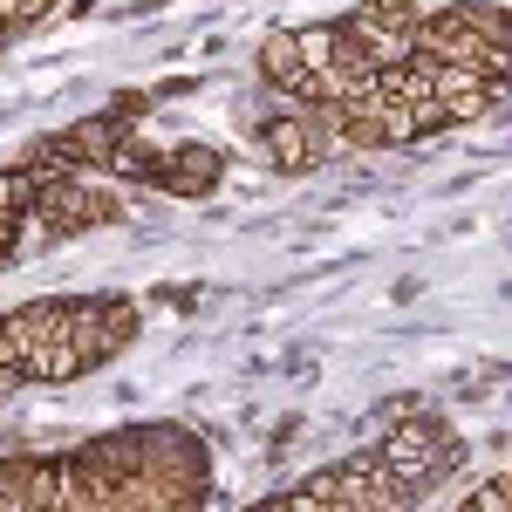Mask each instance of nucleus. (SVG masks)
I'll use <instances>...</instances> for the list:
<instances>
[{
    "mask_svg": "<svg viewBox=\"0 0 512 512\" xmlns=\"http://www.w3.org/2000/svg\"><path fill=\"white\" fill-rule=\"evenodd\" d=\"M212 499V444L171 417L0 458V512H198Z\"/></svg>",
    "mask_w": 512,
    "mask_h": 512,
    "instance_id": "nucleus-1",
    "label": "nucleus"
},
{
    "mask_svg": "<svg viewBox=\"0 0 512 512\" xmlns=\"http://www.w3.org/2000/svg\"><path fill=\"white\" fill-rule=\"evenodd\" d=\"M424 7L417 0H362L335 21H301V28H274L260 41V76L274 82V96L287 103H349L355 89L396 69L417 41Z\"/></svg>",
    "mask_w": 512,
    "mask_h": 512,
    "instance_id": "nucleus-3",
    "label": "nucleus"
},
{
    "mask_svg": "<svg viewBox=\"0 0 512 512\" xmlns=\"http://www.w3.org/2000/svg\"><path fill=\"white\" fill-rule=\"evenodd\" d=\"M458 472H465L458 424L410 403V410H396L390 431L349 451L342 465H321V472L294 478L287 492H267L260 512H403V506H424Z\"/></svg>",
    "mask_w": 512,
    "mask_h": 512,
    "instance_id": "nucleus-2",
    "label": "nucleus"
},
{
    "mask_svg": "<svg viewBox=\"0 0 512 512\" xmlns=\"http://www.w3.org/2000/svg\"><path fill=\"white\" fill-rule=\"evenodd\" d=\"M144 335L137 294H41L0 315V396L62 390L110 369Z\"/></svg>",
    "mask_w": 512,
    "mask_h": 512,
    "instance_id": "nucleus-4",
    "label": "nucleus"
},
{
    "mask_svg": "<svg viewBox=\"0 0 512 512\" xmlns=\"http://www.w3.org/2000/svg\"><path fill=\"white\" fill-rule=\"evenodd\" d=\"M260 151L280 164V171H315L321 158H328V137H321V123L308 103H287V110H267L260 117Z\"/></svg>",
    "mask_w": 512,
    "mask_h": 512,
    "instance_id": "nucleus-7",
    "label": "nucleus"
},
{
    "mask_svg": "<svg viewBox=\"0 0 512 512\" xmlns=\"http://www.w3.org/2000/svg\"><path fill=\"white\" fill-rule=\"evenodd\" d=\"M48 14H55V0H0V41L28 35V28L48 21Z\"/></svg>",
    "mask_w": 512,
    "mask_h": 512,
    "instance_id": "nucleus-8",
    "label": "nucleus"
},
{
    "mask_svg": "<svg viewBox=\"0 0 512 512\" xmlns=\"http://www.w3.org/2000/svg\"><path fill=\"white\" fill-rule=\"evenodd\" d=\"M151 123V96H117L110 110L69 123L55 137H41L35 158L48 164H76V171H117V178H137V185H158L171 198H205L219 178H226V151L212 144H171V151H151L137 144V130Z\"/></svg>",
    "mask_w": 512,
    "mask_h": 512,
    "instance_id": "nucleus-5",
    "label": "nucleus"
},
{
    "mask_svg": "<svg viewBox=\"0 0 512 512\" xmlns=\"http://www.w3.org/2000/svg\"><path fill=\"white\" fill-rule=\"evenodd\" d=\"M506 499H512V492H506V472H492V485H485V492H472V506H492V512L506 506Z\"/></svg>",
    "mask_w": 512,
    "mask_h": 512,
    "instance_id": "nucleus-9",
    "label": "nucleus"
},
{
    "mask_svg": "<svg viewBox=\"0 0 512 512\" xmlns=\"http://www.w3.org/2000/svg\"><path fill=\"white\" fill-rule=\"evenodd\" d=\"M117 219H123V198L76 164H48L35 151L0 164V274L14 260L41 253V246H62V239L117 226Z\"/></svg>",
    "mask_w": 512,
    "mask_h": 512,
    "instance_id": "nucleus-6",
    "label": "nucleus"
}]
</instances>
